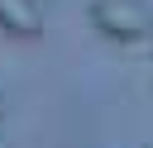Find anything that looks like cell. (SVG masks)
Listing matches in <instances>:
<instances>
[{
	"instance_id": "2",
	"label": "cell",
	"mask_w": 153,
	"mask_h": 148,
	"mask_svg": "<svg viewBox=\"0 0 153 148\" xmlns=\"http://www.w3.org/2000/svg\"><path fill=\"white\" fill-rule=\"evenodd\" d=\"M0 33H5V38H24V43L43 38V14H38V5H33V0H0Z\"/></svg>"
},
{
	"instance_id": "1",
	"label": "cell",
	"mask_w": 153,
	"mask_h": 148,
	"mask_svg": "<svg viewBox=\"0 0 153 148\" xmlns=\"http://www.w3.org/2000/svg\"><path fill=\"white\" fill-rule=\"evenodd\" d=\"M91 24L110 38V43H143L153 38V14L139 0H91Z\"/></svg>"
},
{
	"instance_id": "3",
	"label": "cell",
	"mask_w": 153,
	"mask_h": 148,
	"mask_svg": "<svg viewBox=\"0 0 153 148\" xmlns=\"http://www.w3.org/2000/svg\"><path fill=\"white\" fill-rule=\"evenodd\" d=\"M0 115H5V100H0Z\"/></svg>"
}]
</instances>
